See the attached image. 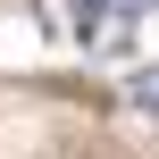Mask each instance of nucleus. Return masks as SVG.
Instances as JSON below:
<instances>
[{"mask_svg":"<svg viewBox=\"0 0 159 159\" xmlns=\"http://www.w3.org/2000/svg\"><path fill=\"white\" fill-rule=\"evenodd\" d=\"M126 101H134V109H151V117H159V59H151V67H134V75H126Z\"/></svg>","mask_w":159,"mask_h":159,"instance_id":"1","label":"nucleus"}]
</instances>
